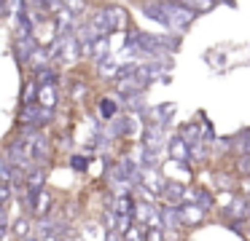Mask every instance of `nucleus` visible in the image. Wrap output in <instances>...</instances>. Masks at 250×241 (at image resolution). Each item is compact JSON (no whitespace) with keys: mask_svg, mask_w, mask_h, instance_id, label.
Listing matches in <instances>:
<instances>
[{"mask_svg":"<svg viewBox=\"0 0 250 241\" xmlns=\"http://www.w3.org/2000/svg\"><path fill=\"white\" fill-rule=\"evenodd\" d=\"M164 11H167V27L183 32L186 27L194 21V14L183 8V3H164Z\"/></svg>","mask_w":250,"mask_h":241,"instance_id":"obj_1","label":"nucleus"},{"mask_svg":"<svg viewBox=\"0 0 250 241\" xmlns=\"http://www.w3.org/2000/svg\"><path fill=\"white\" fill-rule=\"evenodd\" d=\"M51 121V110L41 105H30V107H22V123L24 129H33V126H46Z\"/></svg>","mask_w":250,"mask_h":241,"instance_id":"obj_2","label":"nucleus"},{"mask_svg":"<svg viewBox=\"0 0 250 241\" xmlns=\"http://www.w3.org/2000/svg\"><path fill=\"white\" fill-rule=\"evenodd\" d=\"M159 217H162V228H167V230H178V228H183L180 206H172V204H164V206H159Z\"/></svg>","mask_w":250,"mask_h":241,"instance_id":"obj_3","label":"nucleus"},{"mask_svg":"<svg viewBox=\"0 0 250 241\" xmlns=\"http://www.w3.org/2000/svg\"><path fill=\"white\" fill-rule=\"evenodd\" d=\"M167 150H169V155H172V161H178V164H188V158H191V148H188V142H186L180 134H175V137H169L167 139Z\"/></svg>","mask_w":250,"mask_h":241,"instance_id":"obj_4","label":"nucleus"},{"mask_svg":"<svg viewBox=\"0 0 250 241\" xmlns=\"http://www.w3.org/2000/svg\"><path fill=\"white\" fill-rule=\"evenodd\" d=\"M92 27L100 32V35H108V32H113V30H116V11H113V8L97 11V14H94V19H92Z\"/></svg>","mask_w":250,"mask_h":241,"instance_id":"obj_5","label":"nucleus"},{"mask_svg":"<svg viewBox=\"0 0 250 241\" xmlns=\"http://www.w3.org/2000/svg\"><path fill=\"white\" fill-rule=\"evenodd\" d=\"M223 212H226V217H231V222H242L250 214V201L242 196H237V198L229 201V206H223Z\"/></svg>","mask_w":250,"mask_h":241,"instance_id":"obj_6","label":"nucleus"},{"mask_svg":"<svg viewBox=\"0 0 250 241\" xmlns=\"http://www.w3.org/2000/svg\"><path fill=\"white\" fill-rule=\"evenodd\" d=\"M140 185H143V190H148V193H153V196H156V193H164V185H167V182H164L153 169H143Z\"/></svg>","mask_w":250,"mask_h":241,"instance_id":"obj_7","label":"nucleus"},{"mask_svg":"<svg viewBox=\"0 0 250 241\" xmlns=\"http://www.w3.org/2000/svg\"><path fill=\"white\" fill-rule=\"evenodd\" d=\"M186 193H188V190H186L180 182H167L162 196L167 198V204H172V206H183V204H186Z\"/></svg>","mask_w":250,"mask_h":241,"instance_id":"obj_8","label":"nucleus"},{"mask_svg":"<svg viewBox=\"0 0 250 241\" xmlns=\"http://www.w3.org/2000/svg\"><path fill=\"white\" fill-rule=\"evenodd\" d=\"M38 43H35L33 35H24V37H17V56L22 59V62L30 64V59H33V54L38 51Z\"/></svg>","mask_w":250,"mask_h":241,"instance_id":"obj_9","label":"nucleus"},{"mask_svg":"<svg viewBox=\"0 0 250 241\" xmlns=\"http://www.w3.org/2000/svg\"><path fill=\"white\" fill-rule=\"evenodd\" d=\"M27 145H30V158H33V161H41L46 153H49V139H46L43 134H38V131L30 137Z\"/></svg>","mask_w":250,"mask_h":241,"instance_id":"obj_10","label":"nucleus"},{"mask_svg":"<svg viewBox=\"0 0 250 241\" xmlns=\"http://www.w3.org/2000/svg\"><path fill=\"white\" fill-rule=\"evenodd\" d=\"M92 56L97 59V64L108 62L110 59V35H100L92 46Z\"/></svg>","mask_w":250,"mask_h":241,"instance_id":"obj_11","label":"nucleus"},{"mask_svg":"<svg viewBox=\"0 0 250 241\" xmlns=\"http://www.w3.org/2000/svg\"><path fill=\"white\" fill-rule=\"evenodd\" d=\"M143 14L148 19H156L159 24L167 27V11H164V3H143Z\"/></svg>","mask_w":250,"mask_h":241,"instance_id":"obj_12","label":"nucleus"},{"mask_svg":"<svg viewBox=\"0 0 250 241\" xmlns=\"http://www.w3.org/2000/svg\"><path fill=\"white\" fill-rule=\"evenodd\" d=\"M180 217H183V225H194L205 217V212H202L199 206H194V204H183V206H180Z\"/></svg>","mask_w":250,"mask_h":241,"instance_id":"obj_13","label":"nucleus"},{"mask_svg":"<svg viewBox=\"0 0 250 241\" xmlns=\"http://www.w3.org/2000/svg\"><path fill=\"white\" fill-rule=\"evenodd\" d=\"M38 105L46 107V110H51V107L57 105V89H54V86H41V91H38Z\"/></svg>","mask_w":250,"mask_h":241,"instance_id":"obj_14","label":"nucleus"},{"mask_svg":"<svg viewBox=\"0 0 250 241\" xmlns=\"http://www.w3.org/2000/svg\"><path fill=\"white\" fill-rule=\"evenodd\" d=\"M153 115H156V123H159V126H164V123H169V118L175 115V105H172V102H167V105L153 107Z\"/></svg>","mask_w":250,"mask_h":241,"instance_id":"obj_15","label":"nucleus"},{"mask_svg":"<svg viewBox=\"0 0 250 241\" xmlns=\"http://www.w3.org/2000/svg\"><path fill=\"white\" fill-rule=\"evenodd\" d=\"M234 150H237L242 158H248V155H250V129H245V131L237 137V142H234Z\"/></svg>","mask_w":250,"mask_h":241,"instance_id":"obj_16","label":"nucleus"},{"mask_svg":"<svg viewBox=\"0 0 250 241\" xmlns=\"http://www.w3.org/2000/svg\"><path fill=\"white\" fill-rule=\"evenodd\" d=\"M38 91H41V86H38V80H30L27 86H24V96H22V102H24V107H30V105H35V99H38Z\"/></svg>","mask_w":250,"mask_h":241,"instance_id":"obj_17","label":"nucleus"},{"mask_svg":"<svg viewBox=\"0 0 250 241\" xmlns=\"http://www.w3.org/2000/svg\"><path fill=\"white\" fill-rule=\"evenodd\" d=\"M46 62H49V51H46V48H38V51L33 54V59H30V67H33L35 73H41V70H46Z\"/></svg>","mask_w":250,"mask_h":241,"instance_id":"obj_18","label":"nucleus"},{"mask_svg":"<svg viewBox=\"0 0 250 241\" xmlns=\"http://www.w3.org/2000/svg\"><path fill=\"white\" fill-rule=\"evenodd\" d=\"M97 67H100V75H103V78H119V75H121V67L113 62V56H110L108 62L97 64Z\"/></svg>","mask_w":250,"mask_h":241,"instance_id":"obj_19","label":"nucleus"},{"mask_svg":"<svg viewBox=\"0 0 250 241\" xmlns=\"http://www.w3.org/2000/svg\"><path fill=\"white\" fill-rule=\"evenodd\" d=\"M49 209H51V196L43 190V193H41V198H38V204H35V209H33V212L43 217V214H49Z\"/></svg>","mask_w":250,"mask_h":241,"instance_id":"obj_20","label":"nucleus"},{"mask_svg":"<svg viewBox=\"0 0 250 241\" xmlns=\"http://www.w3.org/2000/svg\"><path fill=\"white\" fill-rule=\"evenodd\" d=\"M14 233H17L19 239L27 241V239H30V220H27V217H19L17 222H14Z\"/></svg>","mask_w":250,"mask_h":241,"instance_id":"obj_21","label":"nucleus"},{"mask_svg":"<svg viewBox=\"0 0 250 241\" xmlns=\"http://www.w3.org/2000/svg\"><path fill=\"white\" fill-rule=\"evenodd\" d=\"M183 8L191 11V14L196 16V14H205V11H212V8H215V3H191V0H186Z\"/></svg>","mask_w":250,"mask_h":241,"instance_id":"obj_22","label":"nucleus"},{"mask_svg":"<svg viewBox=\"0 0 250 241\" xmlns=\"http://www.w3.org/2000/svg\"><path fill=\"white\" fill-rule=\"evenodd\" d=\"M38 86H57V73L54 70H41L38 73Z\"/></svg>","mask_w":250,"mask_h":241,"instance_id":"obj_23","label":"nucleus"},{"mask_svg":"<svg viewBox=\"0 0 250 241\" xmlns=\"http://www.w3.org/2000/svg\"><path fill=\"white\" fill-rule=\"evenodd\" d=\"M100 115H103V118H113L116 115V102L105 96V99L100 102Z\"/></svg>","mask_w":250,"mask_h":241,"instance_id":"obj_24","label":"nucleus"},{"mask_svg":"<svg viewBox=\"0 0 250 241\" xmlns=\"http://www.w3.org/2000/svg\"><path fill=\"white\" fill-rule=\"evenodd\" d=\"M124 241H146V228H132V230H126L124 233Z\"/></svg>","mask_w":250,"mask_h":241,"instance_id":"obj_25","label":"nucleus"},{"mask_svg":"<svg viewBox=\"0 0 250 241\" xmlns=\"http://www.w3.org/2000/svg\"><path fill=\"white\" fill-rule=\"evenodd\" d=\"M146 241H164L162 228H146Z\"/></svg>","mask_w":250,"mask_h":241,"instance_id":"obj_26","label":"nucleus"},{"mask_svg":"<svg viewBox=\"0 0 250 241\" xmlns=\"http://www.w3.org/2000/svg\"><path fill=\"white\" fill-rule=\"evenodd\" d=\"M70 164H73V169H76V171H86L89 161L83 158V155H73V161H70Z\"/></svg>","mask_w":250,"mask_h":241,"instance_id":"obj_27","label":"nucleus"},{"mask_svg":"<svg viewBox=\"0 0 250 241\" xmlns=\"http://www.w3.org/2000/svg\"><path fill=\"white\" fill-rule=\"evenodd\" d=\"M239 171H242V174H250V155L239 161Z\"/></svg>","mask_w":250,"mask_h":241,"instance_id":"obj_28","label":"nucleus"},{"mask_svg":"<svg viewBox=\"0 0 250 241\" xmlns=\"http://www.w3.org/2000/svg\"><path fill=\"white\" fill-rule=\"evenodd\" d=\"M67 8H70V11H83L86 5H83V3H67Z\"/></svg>","mask_w":250,"mask_h":241,"instance_id":"obj_29","label":"nucleus"},{"mask_svg":"<svg viewBox=\"0 0 250 241\" xmlns=\"http://www.w3.org/2000/svg\"><path fill=\"white\" fill-rule=\"evenodd\" d=\"M105 241H119V233H108V236H105Z\"/></svg>","mask_w":250,"mask_h":241,"instance_id":"obj_30","label":"nucleus"},{"mask_svg":"<svg viewBox=\"0 0 250 241\" xmlns=\"http://www.w3.org/2000/svg\"><path fill=\"white\" fill-rule=\"evenodd\" d=\"M27 241H38V239H27Z\"/></svg>","mask_w":250,"mask_h":241,"instance_id":"obj_31","label":"nucleus"}]
</instances>
